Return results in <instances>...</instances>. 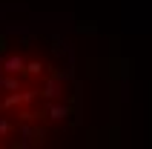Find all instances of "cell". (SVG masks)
Wrapping results in <instances>:
<instances>
[{"label": "cell", "mask_w": 152, "mask_h": 149, "mask_svg": "<svg viewBox=\"0 0 152 149\" xmlns=\"http://www.w3.org/2000/svg\"><path fill=\"white\" fill-rule=\"evenodd\" d=\"M3 66H6V72H9V74H15V72H20L26 63H23V58H15V55H12V58L3 63Z\"/></svg>", "instance_id": "obj_1"}, {"label": "cell", "mask_w": 152, "mask_h": 149, "mask_svg": "<svg viewBox=\"0 0 152 149\" xmlns=\"http://www.w3.org/2000/svg\"><path fill=\"white\" fill-rule=\"evenodd\" d=\"M66 115H69L66 106H52L49 109V118H55V121H60V118H66Z\"/></svg>", "instance_id": "obj_2"}, {"label": "cell", "mask_w": 152, "mask_h": 149, "mask_svg": "<svg viewBox=\"0 0 152 149\" xmlns=\"http://www.w3.org/2000/svg\"><path fill=\"white\" fill-rule=\"evenodd\" d=\"M29 72H32V74H40V72H43V63H37V60H32V63H29Z\"/></svg>", "instance_id": "obj_3"}]
</instances>
